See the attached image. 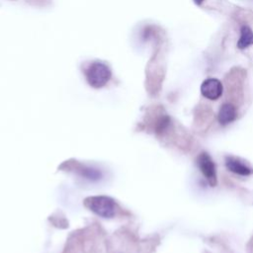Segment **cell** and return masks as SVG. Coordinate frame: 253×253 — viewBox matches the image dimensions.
Instances as JSON below:
<instances>
[{"label": "cell", "mask_w": 253, "mask_h": 253, "mask_svg": "<svg viewBox=\"0 0 253 253\" xmlns=\"http://www.w3.org/2000/svg\"><path fill=\"white\" fill-rule=\"evenodd\" d=\"M112 71L110 67L102 61L92 62L85 70V77L89 85L93 88L104 87L111 79Z\"/></svg>", "instance_id": "obj_1"}, {"label": "cell", "mask_w": 253, "mask_h": 253, "mask_svg": "<svg viewBox=\"0 0 253 253\" xmlns=\"http://www.w3.org/2000/svg\"><path fill=\"white\" fill-rule=\"evenodd\" d=\"M85 206L99 216L110 218L116 213V205L113 199L106 196H94L85 200Z\"/></svg>", "instance_id": "obj_2"}, {"label": "cell", "mask_w": 253, "mask_h": 253, "mask_svg": "<svg viewBox=\"0 0 253 253\" xmlns=\"http://www.w3.org/2000/svg\"><path fill=\"white\" fill-rule=\"evenodd\" d=\"M197 164L208 183L213 187L216 185V170L212 158L207 152H202L197 158Z\"/></svg>", "instance_id": "obj_3"}, {"label": "cell", "mask_w": 253, "mask_h": 253, "mask_svg": "<svg viewBox=\"0 0 253 253\" xmlns=\"http://www.w3.org/2000/svg\"><path fill=\"white\" fill-rule=\"evenodd\" d=\"M223 91L221 82L216 78H208L201 85L202 95L209 100L218 99Z\"/></svg>", "instance_id": "obj_4"}, {"label": "cell", "mask_w": 253, "mask_h": 253, "mask_svg": "<svg viewBox=\"0 0 253 253\" xmlns=\"http://www.w3.org/2000/svg\"><path fill=\"white\" fill-rule=\"evenodd\" d=\"M225 166L229 171L241 176H247L253 173V170L243 161L232 156H227L225 158Z\"/></svg>", "instance_id": "obj_5"}, {"label": "cell", "mask_w": 253, "mask_h": 253, "mask_svg": "<svg viewBox=\"0 0 253 253\" xmlns=\"http://www.w3.org/2000/svg\"><path fill=\"white\" fill-rule=\"evenodd\" d=\"M237 117V112H236V108L229 103H225L223 104L219 111H218V115H217V119L220 125L222 126H226L230 123H232Z\"/></svg>", "instance_id": "obj_6"}, {"label": "cell", "mask_w": 253, "mask_h": 253, "mask_svg": "<svg viewBox=\"0 0 253 253\" xmlns=\"http://www.w3.org/2000/svg\"><path fill=\"white\" fill-rule=\"evenodd\" d=\"M253 44V32L248 26H242L240 30V37L237 42V47L240 49L247 48Z\"/></svg>", "instance_id": "obj_7"}, {"label": "cell", "mask_w": 253, "mask_h": 253, "mask_svg": "<svg viewBox=\"0 0 253 253\" xmlns=\"http://www.w3.org/2000/svg\"><path fill=\"white\" fill-rule=\"evenodd\" d=\"M204 0H194V2L197 4V5H200V4H202V2H203Z\"/></svg>", "instance_id": "obj_8"}]
</instances>
